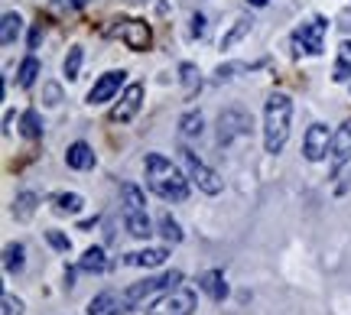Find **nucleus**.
<instances>
[{
    "instance_id": "f257e3e1",
    "label": "nucleus",
    "mask_w": 351,
    "mask_h": 315,
    "mask_svg": "<svg viewBox=\"0 0 351 315\" xmlns=\"http://www.w3.org/2000/svg\"><path fill=\"white\" fill-rule=\"evenodd\" d=\"M143 166H147V186L160 199H166V202H186L189 182L179 173V166H173V160H166L163 153H147Z\"/></svg>"
},
{
    "instance_id": "f03ea898",
    "label": "nucleus",
    "mask_w": 351,
    "mask_h": 315,
    "mask_svg": "<svg viewBox=\"0 0 351 315\" xmlns=\"http://www.w3.org/2000/svg\"><path fill=\"white\" fill-rule=\"evenodd\" d=\"M289 117H293V101L283 91H274L267 98V108H263V147L267 153H280L289 140Z\"/></svg>"
},
{
    "instance_id": "7ed1b4c3",
    "label": "nucleus",
    "mask_w": 351,
    "mask_h": 315,
    "mask_svg": "<svg viewBox=\"0 0 351 315\" xmlns=\"http://www.w3.org/2000/svg\"><path fill=\"white\" fill-rule=\"evenodd\" d=\"M179 153H182V163H186L189 179H192V182H195V186H199L205 195H218V192L225 189V179L218 176L215 169H208V166L202 163V160L192 150H189V147H182Z\"/></svg>"
},
{
    "instance_id": "20e7f679",
    "label": "nucleus",
    "mask_w": 351,
    "mask_h": 315,
    "mask_svg": "<svg viewBox=\"0 0 351 315\" xmlns=\"http://www.w3.org/2000/svg\"><path fill=\"white\" fill-rule=\"evenodd\" d=\"M326 16H313L309 23H302L296 33H293V49L296 52H309V55H322L326 49Z\"/></svg>"
},
{
    "instance_id": "39448f33",
    "label": "nucleus",
    "mask_w": 351,
    "mask_h": 315,
    "mask_svg": "<svg viewBox=\"0 0 351 315\" xmlns=\"http://www.w3.org/2000/svg\"><path fill=\"white\" fill-rule=\"evenodd\" d=\"M182 279V273L179 270H173V273H166V277H150L143 279V283H134V286H127L124 292H121V303H124V312L127 309H134V305H140L147 296H153V292L166 290V286H176Z\"/></svg>"
},
{
    "instance_id": "423d86ee",
    "label": "nucleus",
    "mask_w": 351,
    "mask_h": 315,
    "mask_svg": "<svg viewBox=\"0 0 351 315\" xmlns=\"http://www.w3.org/2000/svg\"><path fill=\"white\" fill-rule=\"evenodd\" d=\"M192 309H195V292L186 286H173V292L163 296L156 305H150L147 315H192Z\"/></svg>"
},
{
    "instance_id": "0eeeda50",
    "label": "nucleus",
    "mask_w": 351,
    "mask_h": 315,
    "mask_svg": "<svg viewBox=\"0 0 351 315\" xmlns=\"http://www.w3.org/2000/svg\"><path fill=\"white\" fill-rule=\"evenodd\" d=\"M332 137H335V134H328L326 124H313L306 130V137H302V156H306L309 163L326 160V153H332Z\"/></svg>"
},
{
    "instance_id": "6e6552de",
    "label": "nucleus",
    "mask_w": 351,
    "mask_h": 315,
    "mask_svg": "<svg viewBox=\"0 0 351 315\" xmlns=\"http://www.w3.org/2000/svg\"><path fill=\"white\" fill-rule=\"evenodd\" d=\"M247 130H251V117L244 111H225L218 117V143L221 147L231 143L234 137H241V134H247Z\"/></svg>"
},
{
    "instance_id": "1a4fd4ad",
    "label": "nucleus",
    "mask_w": 351,
    "mask_h": 315,
    "mask_svg": "<svg viewBox=\"0 0 351 315\" xmlns=\"http://www.w3.org/2000/svg\"><path fill=\"white\" fill-rule=\"evenodd\" d=\"M140 104H143V85H127V91L121 94V101L111 108V121L114 124L130 121V117L140 111Z\"/></svg>"
},
{
    "instance_id": "9d476101",
    "label": "nucleus",
    "mask_w": 351,
    "mask_h": 315,
    "mask_svg": "<svg viewBox=\"0 0 351 315\" xmlns=\"http://www.w3.org/2000/svg\"><path fill=\"white\" fill-rule=\"evenodd\" d=\"M121 36H124L127 49H134V52L150 49V42H153L150 26L143 23V20H124V26H121Z\"/></svg>"
},
{
    "instance_id": "9b49d317",
    "label": "nucleus",
    "mask_w": 351,
    "mask_h": 315,
    "mask_svg": "<svg viewBox=\"0 0 351 315\" xmlns=\"http://www.w3.org/2000/svg\"><path fill=\"white\" fill-rule=\"evenodd\" d=\"M332 173H339L345 163H351V121H345V124L335 130V137H332Z\"/></svg>"
},
{
    "instance_id": "f8f14e48",
    "label": "nucleus",
    "mask_w": 351,
    "mask_h": 315,
    "mask_svg": "<svg viewBox=\"0 0 351 315\" xmlns=\"http://www.w3.org/2000/svg\"><path fill=\"white\" fill-rule=\"evenodd\" d=\"M121 85H124V72H108V75H101L98 81H95V88L88 91V104L111 101L114 94L121 91Z\"/></svg>"
},
{
    "instance_id": "ddd939ff",
    "label": "nucleus",
    "mask_w": 351,
    "mask_h": 315,
    "mask_svg": "<svg viewBox=\"0 0 351 315\" xmlns=\"http://www.w3.org/2000/svg\"><path fill=\"white\" fill-rule=\"evenodd\" d=\"M117 312H124V303H121L117 292H101L88 305V315H117Z\"/></svg>"
},
{
    "instance_id": "4468645a",
    "label": "nucleus",
    "mask_w": 351,
    "mask_h": 315,
    "mask_svg": "<svg viewBox=\"0 0 351 315\" xmlns=\"http://www.w3.org/2000/svg\"><path fill=\"white\" fill-rule=\"evenodd\" d=\"M166 257H169V253H166L163 247H147V251L127 253L124 264L127 266H160V264H166Z\"/></svg>"
},
{
    "instance_id": "2eb2a0df",
    "label": "nucleus",
    "mask_w": 351,
    "mask_h": 315,
    "mask_svg": "<svg viewBox=\"0 0 351 315\" xmlns=\"http://www.w3.org/2000/svg\"><path fill=\"white\" fill-rule=\"evenodd\" d=\"M199 286L212 296L215 303H221L228 296V283H225V273H221V270H208V273L199 279Z\"/></svg>"
},
{
    "instance_id": "dca6fc26",
    "label": "nucleus",
    "mask_w": 351,
    "mask_h": 315,
    "mask_svg": "<svg viewBox=\"0 0 351 315\" xmlns=\"http://www.w3.org/2000/svg\"><path fill=\"white\" fill-rule=\"evenodd\" d=\"M65 163L72 166V169H91L95 166V150L88 143H72L69 153H65Z\"/></svg>"
},
{
    "instance_id": "f3484780",
    "label": "nucleus",
    "mask_w": 351,
    "mask_h": 315,
    "mask_svg": "<svg viewBox=\"0 0 351 315\" xmlns=\"http://www.w3.org/2000/svg\"><path fill=\"white\" fill-rule=\"evenodd\" d=\"M124 225H127V234L130 238H150L153 234V225H150V218L143 212H130V214H124Z\"/></svg>"
},
{
    "instance_id": "a211bd4d",
    "label": "nucleus",
    "mask_w": 351,
    "mask_h": 315,
    "mask_svg": "<svg viewBox=\"0 0 351 315\" xmlns=\"http://www.w3.org/2000/svg\"><path fill=\"white\" fill-rule=\"evenodd\" d=\"M82 270H85V273H104V270H108V266H111V260H108V253L101 251V247H88L85 251V257H82Z\"/></svg>"
},
{
    "instance_id": "6ab92c4d",
    "label": "nucleus",
    "mask_w": 351,
    "mask_h": 315,
    "mask_svg": "<svg viewBox=\"0 0 351 315\" xmlns=\"http://www.w3.org/2000/svg\"><path fill=\"white\" fill-rule=\"evenodd\" d=\"M20 29H23L20 13H3V23H0V42H3V46H13L16 36H20Z\"/></svg>"
},
{
    "instance_id": "aec40b11",
    "label": "nucleus",
    "mask_w": 351,
    "mask_h": 315,
    "mask_svg": "<svg viewBox=\"0 0 351 315\" xmlns=\"http://www.w3.org/2000/svg\"><path fill=\"white\" fill-rule=\"evenodd\" d=\"M332 78L335 81H351V42H341L339 46V59H335Z\"/></svg>"
},
{
    "instance_id": "412c9836",
    "label": "nucleus",
    "mask_w": 351,
    "mask_h": 315,
    "mask_svg": "<svg viewBox=\"0 0 351 315\" xmlns=\"http://www.w3.org/2000/svg\"><path fill=\"white\" fill-rule=\"evenodd\" d=\"M121 195H124V214L130 212H143V205H147V199H143V192L134 186V182H124L121 186Z\"/></svg>"
},
{
    "instance_id": "4be33fe9",
    "label": "nucleus",
    "mask_w": 351,
    "mask_h": 315,
    "mask_svg": "<svg viewBox=\"0 0 351 315\" xmlns=\"http://www.w3.org/2000/svg\"><path fill=\"white\" fill-rule=\"evenodd\" d=\"M20 134H23L26 140H39L43 137V121H39V111H23V117H20Z\"/></svg>"
},
{
    "instance_id": "5701e85b",
    "label": "nucleus",
    "mask_w": 351,
    "mask_h": 315,
    "mask_svg": "<svg viewBox=\"0 0 351 315\" xmlns=\"http://www.w3.org/2000/svg\"><path fill=\"white\" fill-rule=\"evenodd\" d=\"M36 202H39V195H33V192H20L16 202H13V214H16L20 221H29L33 212H36Z\"/></svg>"
},
{
    "instance_id": "b1692460",
    "label": "nucleus",
    "mask_w": 351,
    "mask_h": 315,
    "mask_svg": "<svg viewBox=\"0 0 351 315\" xmlns=\"http://www.w3.org/2000/svg\"><path fill=\"white\" fill-rule=\"evenodd\" d=\"M36 75H39V59L29 55V59H23V65L16 68V85H20V88H29V85L36 81Z\"/></svg>"
},
{
    "instance_id": "393cba45",
    "label": "nucleus",
    "mask_w": 351,
    "mask_h": 315,
    "mask_svg": "<svg viewBox=\"0 0 351 315\" xmlns=\"http://www.w3.org/2000/svg\"><path fill=\"white\" fill-rule=\"evenodd\" d=\"M179 78H182V88H186V94H189V98H192V94H195V91L202 88L199 68H195V65H192V62H182V65H179Z\"/></svg>"
},
{
    "instance_id": "a878e982",
    "label": "nucleus",
    "mask_w": 351,
    "mask_h": 315,
    "mask_svg": "<svg viewBox=\"0 0 351 315\" xmlns=\"http://www.w3.org/2000/svg\"><path fill=\"white\" fill-rule=\"evenodd\" d=\"M85 208V199L82 195H75V192H65V195H59L56 199V212L59 214H78Z\"/></svg>"
},
{
    "instance_id": "bb28decb",
    "label": "nucleus",
    "mask_w": 351,
    "mask_h": 315,
    "mask_svg": "<svg viewBox=\"0 0 351 315\" xmlns=\"http://www.w3.org/2000/svg\"><path fill=\"white\" fill-rule=\"evenodd\" d=\"M251 23H254V20H247V16H241L238 23H234V26H231V29L225 33V39H221V49H231V46L238 42V39L247 36V33H251Z\"/></svg>"
},
{
    "instance_id": "cd10ccee",
    "label": "nucleus",
    "mask_w": 351,
    "mask_h": 315,
    "mask_svg": "<svg viewBox=\"0 0 351 315\" xmlns=\"http://www.w3.org/2000/svg\"><path fill=\"white\" fill-rule=\"evenodd\" d=\"M3 266H7V273H20L23 270V244H7Z\"/></svg>"
},
{
    "instance_id": "c85d7f7f",
    "label": "nucleus",
    "mask_w": 351,
    "mask_h": 315,
    "mask_svg": "<svg viewBox=\"0 0 351 315\" xmlns=\"http://www.w3.org/2000/svg\"><path fill=\"white\" fill-rule=\"evenodd\" d=\"M160 234H163V238L169 240V244H179V240H182V227L176 225L173 214H169V212L160 214Z\"/></svg>"
},
{
    "instance_id": "c756f323",
    "label": "nucleus",
    "mask_w": 351,
    "mask_h": 315,
    "mask_svg": "<svg viewBox=\"0 0 351 315\" xmlns=\"http://www.w3.org/2000/svg\"><path fill=\"white\" fill-rule=\"evenodd\" d=\"M179 127H182V137H199L202 134V114H186L182 121H179Z\"/></svg>"
},
{
    "instance_id": "7c9ffc66",
    "label": "nucleus",
    "mask_w": 351,
    "mask_h": 315,
    "mask_svg": "<svg viewBox=\"0 0 351 315\" xmlns=\"http://www.w3.org/2000/svg\"><path fill=\"white\" fill-rule=\"evenodd\" d=\"M78 68H82V46H72L69 55H65V75L78 78Z\"/></svg>"
},
{
    "instance_id": "2f4dec72",
    "label": "nucleus",
    "mask_w": 351,
    "mask_h": 315,
    "mask_svg": "<svg viewBox=\"0 0 351 315\" xmlns=\"http://www.w3.org/2000/svg\"><path fill=\"white\" fill-rule=\"evenodd\" d=\"M46 240H49L56 251H69V247H72V240L65 238L62 231H46Z\"/></svg>"
},
{
    "instance_id": "473e14b6",
    "label": "nucleus",
    "mask_w": 351,
    "mask_h": 315,
    "mask_svg": "<svg viewBox=\"0 0 351 315\" xmlns=\"http://www.w3.org/2000/svg\"><path fill=\"white\" fill-rule=\"evenodd\" d=\"M3 315H23V303H20V299H13L10 292L3 296Z\"/></svg>"
},
{
    "instance_id": "72a5a7b5",
    "label": "nucleus",
    "mask_w": 351,
    "mask_h": 315,
    "mask_svg": "<svg viewBox=\"0 0 351 315\" xmlns=\"http://www.w3.org/2000/svg\"><path fill=\"white\" fill-rule=\"evenodd\" d=\"M234 72H247V65H221V68L215 72V78L225 81V78H234Z\"/></svg>"
},
{
    "instance_id": "f704fd0d",
    "label": "nucleus",
    "mask_w": 351,
    "mask_h": 315,
    "mask_svg": "<svg viewBox=\"0 0 351 315\" xmlns=\"http://www.w3.org/2000/svg\"><path fill=\"white\" fill-rule=\"evenodd\" d=\"M205 29H208V26H205V16H202V13H195V16H192V36L202 39V36H205Z\"/></svg>"
},
{
    "instance_id": "c9c22d12",
    "label": "nucleus",
    "mask_w": 351,
    "mask_h": 315,
    "mask_svg": "<svg viewBox=\"0 0 351 315\" xmlns=\"http://www.w3.org/2000/svg\"><path fill=\"white\" fill-rule=\"evenodd\" d=\"M46 98H49L46 104H59V101H62V91H59V85H46Z\"/></svg>"
},
{
    "instance_id": "e433bc0d",
    "label": "nucleus",
    "mask_w": 351,
    "mask_h": 315,
    "mask_svg": "<svg viewBox=\"0 0 351 315\" xmlns=\"http://www.w3.org/2000/svg\"><path fill=\"white\" fill-rule=\"evenodd\" d=\"M39 39H43V29L36 26V29L29 33V49H36V46H39Z\"/></svg>"
},
{
    "instance_id": "4c0bfd02",
    "label": "nucleus",
    "mask_w": 351,
    "mask_h": 315,
    "mask_svg": "<svg viewBox=\"0 0 351 315\" xmlns=\"http://www.w3.org/2000/svg\"><path fill=\"white\" fill-rule=\"evenodd\" d=\"M247 3H254V7H267L270 0H247Z\"/></svg>"
}]
</instances>
